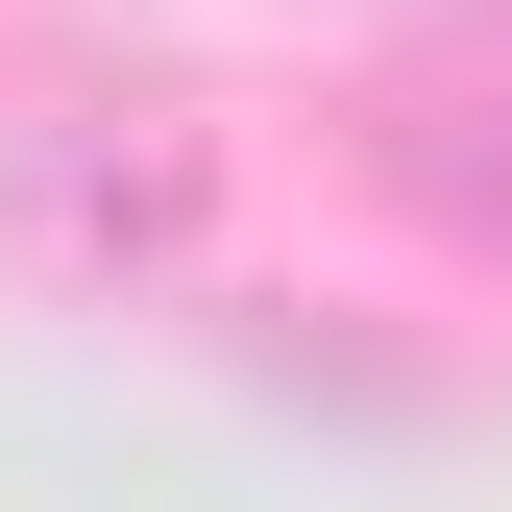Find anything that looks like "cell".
Returning <instances> with one entry per match:
<instances>
[{"mask_svg": "<svg viewBox=\"0 0 512 512\" xmlns=\"http://www.w3.org/2000/svg\"><path fill=\"white\" fill-rule=\"evenodd\" d=\"M366 171L464 244V269H512V25H439L366 74Z\"/></svg>", "mask_w": 512, "mask_h": 512, "instance_id": "obj_1", "label": "cell"}]
</instances>
